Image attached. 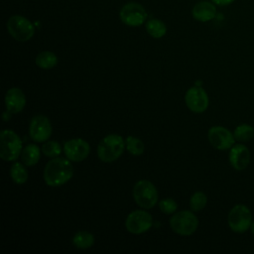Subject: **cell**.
<instances>
[{"instance_id": "obj_23", "label": "cell", "mask_w": 254, "mask_h": 254, "mask_svg": "<svg viewBox=\"0 0 254 254\" xmlns=\"http://www.w3.org/2000/svg\"><path fill=\"white\" fill-rule=\"evenodd\" d=\"M125 144L128 152L134 156H140L144 153V150H145L144 144L140 139L136 137L128 136L125 140Z\"/></svg>"}, {"instance_id": "obj_17", "label": "cell", "mask_w": 254, "mask_h": 254, "mask_svg": "<svg viewBox=\"0 0 254 254\" xmlns=\"http://www.w3.org/2000/svg\"><path fill=\"white\" fill-rule=\"evenodd\" d=\"M21 159L22 162L26 166H34L39 162L40 159V149L35 144H29L27 145L21 153Z\"/></svg>"}, {"instance_id": "obj_6", "label": "cell", "mask_w": 254, "mask_h": 254, "mask_svg": "<svg viewBox=\"0 0 254 254\" xmlns=\"http://www.w3.org/2000/svg\"><path fill=\"white\" fill-rule=\"evenodd\" d=\"M170 225L178 234L190 235L196 230L198 226V219L191 211L182 210L171 217Z\"/></svg>"}, {"instance_id": "obj_4", "label": "cell", "mask_w": 254, "mask_h": 254, "mask_svg": "<svg viewBox=\"0 0 254 254\" xmlns=\"http://www.w3.org/2000/svg\"><path fill=\"white\" fill-rule=\"evenodd\" d=\"M227 223L230 229L237 233H244L250 229L252 215L248 206L242 203L234 205L227 215Z\"/></svg>"}, {"instance_id": "obj_22", "label": "cell", "mask_w": 254, "mask_h": 254, "mask_svg": "<svg viewBox=\"0 0 254 254\" xmlns=\"http://www.w3.org/2000/svg\"><path fill=\"white\" fill-rule=\"evenodd\" d=\"M234 138L236 141L239 142H248L250 141L254 136V128L246 123L238 125L233 132Z\"/></svg>"}, {"instance_id": "obj_2", "label": "cell", "mask_w": 254, "mask_h": 254, "mask_svg": "<svg viewBox=\"0 0 254 254\" xmlns=\"http://www.w3.org/2000/svg\"><path fill=\"white\" fill-rule=\"evenodd\" d=\"M125 145L126 144L121 136L117 134H109L105 136L98 144V158L105 163L114 162L122 155Z\"/></svg>"}, {"instance_id": "obj_20", "label": "cell", "mask_w": 254, "mask_h": 254, "mask_svg": "<svg viewBox=\"0 0 254 254\" xmlns=\"http://www.w3.org/2000/svg\"><path fill=\"white\" fill-rule=\"evenodd\" d=\"M146 30L150 36L159 39L165 36L167 32V27L159 19H150L146 24Z\"/></svg>"}, {"instance_id": "obj_10", "label": "cell", "mask_w": 254, "mask_h": 254, "mask_svg": "<svg viewBox=\"0 0 254 254\" xmlns=\"http://www.w3.org/2000/svg\"><path fill=\"white\" fill-rule=\"evenodd\" d=\"M185 99L189 109L194 113H202L206 110L209 103L207 93L202 87L197 85L188 89Z\"/></svg>"}, {"instance_id": "obj_5", "label": "cell", "mask_w": 254, "mask_h": 254, "mask_svg": "<svg viewBox=\"0 0 254 254\" xmlns=\"http://www.w3.org/2000/svg\"><path fill=\"white\" fill-rule=\"evenodd\" d=\"M133 198L143 208H152L158 201L156 187L147 180L137 182L133 188Z\"/></svg>"}, {"instance_id": "obj_25", "label": "cell", "mask_w": 254, "mask_h": 254, "mask_svg": "<svg viewBox=\"0 0 254 254\" xmlns=\"http://www.w3.org/2000/svg\"><path fill=\"white\" fill-rule=\"evenodd\" d=\"M45 156L49 158H56L62 153V147L57 141H47L42 147Z\"/></svg>"}, {"instance_id": "obj_28", "label": "cell", "mask_w": 254, "mask_h": 254, "mask_svg": "<svg viewBox=\"0 0 254 254\" xmlns=\"http://www.w3.org/2000/svg\"><path fill=\"white\" fill-rule=\"evenodd\" d=\"M250 231H251V233L254 235V221H252V223H251V225H250Z\"/></svg>"}, {"instance_id": "obj_15", "label": "cell", "mask_w": 254, "mask_h": 254, "mask_svg": "<svg viewBox=\"0 0 254 254\" xmlns=\"http://www.w3.org/2000/svg\"><path fill=\"white\" fill-rule=\"evenodd\" d=\"M5 105L10 113L21 112L26 105V97L24 92L18 87L10 88L5 95Z\"/></svg>"}, {"instance_id": "obj_7", "label": "cell", "mask_w": 254, "mask_h": 254, "mask_svg": "<svg viewBox=\"0 0 254 254\" xmlns=\"http://www.w3.org/2000/svg\"><path fill=\"white\" fill-rule=\"evenodd\" d=\"M7 30L9 34L19 42L29 41L35 34L34 25L25 17L14 15L7 22Z\"/></svg>"}, {"instance_id": "obj_3", "label": "cell", "mask_w": 254, "mask_h": 254, "mask_svg": "<svg viewBox=\"0 0 254 254\" xmlns=\"http://www.w3.org/2000/svg\"><path fill=\"white\" fill-rule=\"evenodd\" d=\"M22 153V141L12 130H3L0 134V157L4 161H15Z\"/></svg>"}, {"instance_id": "obj_12", "label": "cell", "mask_w": 254, "mask_h": 254, "mask_svg": "<svg viewBox=\"0 0 254 254\" xmlns=\"http://www.w3.org/2000/svg\"><path fill=\"white\" fill-rule=\"evenodd\" d=\"M29 134L36 142L47 141L52 134V124L49 118L44 115L34 116L30 122Z\"/></svg>"}, {"instance_id": "obj_26", "label": "cell", "mask_w": 254, "mask_h": 254, "mask_svg": "<svg viewBox=\"0 0 254 254\" xmlns=\"http://www.w3.org/2000/svg\"><path fill=\"white\" fill-rule=\"evenodd\" d=\"M159 206H160V209L164 213H166V214L174 213L177 210V208H178L177 202L174 199H172V198H164V199H162L159 202Z\"/></svg>"}, {"instance_id": "obj_18", "label": "cell", "mask_w": 254, "mask_h": 254, "mask_svg": "<svg viewBox=\"0 0 254 254\" xmlns=\"http://www.w3.org/2000/svg\"><path fill=\"white\" fill-rule=\"evenodd\" d=\"M58 64L57 56L49 51H44L38 54L36 58V64L44 69H50L56 66Z\"/></svg>"}, {"instance_id": "obj_19", "label": "cell", "mask_w": 254, "mask_h": 254, "mask_svg": "<svg viewBox=\"0 0 254 254\" xmlns=\"http://www.w3.org/2000/svg\"><path fill=\"white\" fill-rule=\"evenodd\" d=\"M72 242L75 245V247L79 249H87L93 245L94 237L90 232L81 230L74 234L72 238Z\"/></svg>"}, {"instance_id": "obj_1", "label": "cell", "mask_w": 254, "mask_h": 254, "mask_svg": "<svg viewBox=\"0 0 254 254\" xmlns=\"http://www.w3.org/2000/svg\"><path fill=\"white\" fill-rule=\"evenodd\" d=\"M73 175L70 160L61 157L53 158L45 167L44 180L50 187H59L68 182Z\"/></svg>"}, {"instance_id": "obj_24", "label": "cell", "mask_w": 254, "mask_h": 254, "mask_svg": "<svg viewBox=\"0 0 254 254\" xmlns=\"http://www.w3.org/2000/svg\"><path fill=\"white\" fill-rule=\"evenodd\" d=\"M207 197L202 191H196L192 194L190 200V206L192 211H199L206 205Z\"/></svg>"}, {"instance_id": "obj_16", "label": "cell", "mask_w": 254, "mask_h": 254, "mask_svg": "<svg viewBox=\"0 0 254 254\" xmlns=\"http://www.w3.org/2000/svg\"><path fill=\"white\" fill-rule=\"evenodd\" d=\"M191 14L194 20L199 22H207L215 17L216 7L214 6V3L208 1H201L194 5Z\"/></svg>"}, {"instance_id": "obj_8", "label": "cell", "mask_w": 254, "mask_h": 254, "mask_svg": "<svg viewBox=\"0 0 254 254\" xmlns=\"http://www.w3.org/2000/svg\"><path fill=\"white\" fill-rule=\"evenodd\" d=\"M120 19L127 26L138 27L146 21L147 12L141 4L130 2L121 8Z\"/></svg>"}, {"instance_id": "obj_14", "label": "cell", "mask_w": 254, "mask_h": 254, "mask_svg": "<svg viewBox=\"0 0 254 254\" xmlns=\"http://www.w3.org/2000/svg\"><path fill=\"white\" fill-rule=\"evenodd\" d=\"M250 151L244 144H234L229 151L228 159L233 169L242 171L247 168L250 163Z\"/></svg>"}, {"instance_id": "obj_13", "label": "cell", "mask_w": 254, "mask_h": 254, "mask_svg": "<svg viewBox=\"0 0 254 254\" xmlns=\"http://www.w3.org/2000/svg\"><path fill=\"white\" fill-rule=\"evenodd\" d=\"M64 151L68 160L80 162L87 158L90 152V147L85 140L76 138L66 141L64 146Z\"/></svg>"}, {"instance_id": "obj_21", "label": "cell", "mask_w": 254, "mask_h": 254, "mask_svg": "<svg viewBox=\"0 0 254 254\" xmlns=\"http://www.w3.org/2000/svg\"><path fill=\"white\" fill-rule=\"evenodd\" d=\"M10 175L14 183L18 185H22L28 180V171L24 167V165L19 162H16L11 166Z\"/></svg>"}, {"instance_id": "obj_11", "label": "cell", "mask_w": 254, "mask_h": 254, "mask_svg": "<svg viewBox=\"0 0 254 254\" xmlns=\"http://www.w3.org/2000/svg\"><path fill=\"white\" fill-rule=\"evenodd\" d=\"M209 143L217 150L230 149L234 143L235 138L233 133L222 126H213L207 133Z\"/></svg>"}, {"instance_id": "obj_9", "label": "cell", "mask_w": 254, "mask_h": 254, "mask_svg": "<svg viewBox=\"0 0 254 254\" xmlns=\"http://www.w3.org/2000/svg\"><path fill=\"white\" fill-rule=\"evenodd\" d=\"M153 218L150 213L145 210H134L126 218L125 226L127 230L133 234H140L150 229Z\"/></svg>"}, {"instance_id": "obj_27", "label": "cell", "mask_w": 254, "mask_h": 254, "mask_svg": "<svg viewBox=\"0 0 254 254\" xmlns=\"http://www.w3.org/2000/svg\"><path fill=\"white\" fill-rule=\"evenodd\" d=\"M212 3L218 5V6H225V5H229L232 2H234L235 0H211Z\"/></svg>"}]
</instances>
